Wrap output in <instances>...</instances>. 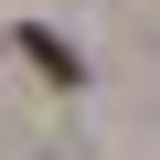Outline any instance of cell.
<instances>
[{"label": "cell", "mask_w": 160, "mask_h": 160, "mask_svg": "<svg viewBox=\"0 0 160 160\" xmlns=\"http://www.w3.org/2000/svg\"><path fill=\"white\" fill-rule=\"evenodd\" d=\"M22 53H32V64H43V75H53V86H75V53H64V43H53V32H22Z\"/></svg>", "instance_id": "obj_1"}]
</instances>
